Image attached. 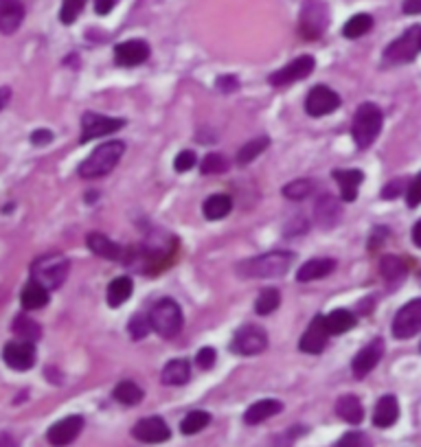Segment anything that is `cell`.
I'll use <instances>...</instances> for the list:
<instances>
[{
    "label": "cell",
    "mask_w": 421,
    "mask_h": 447,
    "mask_svg": "<svg viewBox=\"0 0 421 447\" xmlns=\"http://www.w3.org/2000/svg\"><path fill=\"white\" fill-rule=\"evenodd\" d=\"M292 259H294L292 252H268V255L242 261L237 265V274L242 279H275V277H283L290 270Z\"/></svg>",
    "instance_id": "cell-1"
},
{
    "label": "cell",
    "mask_w": 421,
    "mask_h": 447,
    "mask_svg": "<svg viewBox=\"0 0 421 447\" xmlns=\"http://www.w3.org/2000/svg\"><path fill=\"white\" fill-rule=\"evenodd\" d=\"M123 152H126V145L121 140H108L99 145L95 152L79 165V175L90 178V180L108 175L118 165V160L123 158Z\"/></svg>",
    "instance_id": "cell-2"
},
{
    "label": "cell",
    "mask_w": 421,
    "mask_h": 447,
    "mask_svg": "<svg viewBox=\"0 0 421 447\" xmlns=\"http://www.w3.org/2000/svg\"><path fill=\"white\" fill-rule=\"evenodd\" d=\"M382 123H384V116H382V110L373 103H362L357 108L355 116H353V140L357 147H369L375 143L380 130H382Z\"/></svg>",
    "instance_id": "cell-3"
},
{
    "label": "cell",
    "mask_w": 421,
    "mask_h": 447,
    "mask_svg": "<svg viewBox=\"0 0 421 447\" xmlns=\"http://www.w3.org/2000/svg\"><path fill=\"white\" fill-rule=\"evenodd\" d=\"M71 263L64 255H44L34 261L31 277L46 289H57L69 277Z\"/></svg>",
    "instance_id": "cell-4"
},
{
    "label": "cell",
    "mask_w": 421,
    "mask_h": 447,
    "mask_svg": "<svg viewBox=\"0 0 421 447\" xmlns=\"http://www.w3.org/2000/svg\"><path fill=\"white\" fill-rule=\"evenodd\" d=\"M149 322H152V329L163 336V338H176L183 329V312H180L178 303L171 298H163L158 301L152 312H149Z\"/></svg>",
    "instance_id": "cell-5"
},
{
    "label": "cell",
    "mask_w": 421,
    "mask_h": 447,
    "mask_svg": "<svg viewBox=\"0 0 421 447\" xmlns=\"http://www.w3.org/2000/svg\"><path fill=\"white\" fill-rule=\"evenodd\" d=\"M421 53V26H410L404 36H400L393 44L384 51V62L386 64H404L412 62Z\"/></svg>",
    "instance_id": "cell-6"
},
{
    "label": "cell",
    "mask_w": 421,
    "mask_h": 447,
    "mask_svg": "<svg viewBox=\"0 0 421 447\" xmlns=\"http://www.w3.org/2000/svg\"><path fill=\"white\" fill-rule=\"evenodd\" d=\"M327 5L323 0H305L303 11H300V22H298V31L305 40H316L323 36L325 26H327Z\"/></svg>",
    "instance_id": "cell-7"
},
{
    "label": "cell",
    "mask_w": 421,
    "mask_h": 447,
    "mask_svg": "<svg viewBox=\"0 0 421 447\" xmlns=\"http://www.w3.org/2000/svg\"><path fill=\"white\" fill-rule=\"evenodd\" d=\"M126 125L123 118H114V116H103L97 112H86L81 118V143H88L99 136H110L118 132Z\"/></svg>",
    "instance_id": "cell-8"
},
{
    "label": "cell",
    "mask_w": 421,
    "mask_h": 447,
    "mask_svg": "<svg viewBox=\"0 0 421 447\" xmlns=\"http://www.w3.org/2000/svg\"><path fill=\"white\" fill-rule=\"evenodd\" d=\"M268 346V336L261 327L257 324H246L242 329H237L230 342V349L237 355H259Z\"/></svg>",
    "instance_id": "cell-9"
},
{
    "label": "cell",
    "mask_w": 421,
    "mask_h": 447,
    "mask_svg": "<svg viewBox=\"0 0 421 447\" xmlns=\"http://www.w3.org/2000/svg\"><path fill=\"white\" fill-rule=\"evenodd\" d=\"M419 332H421V298H415V301L406 303L397 312L393 320V336L397 340H408Z\"/></svg>",
    "instance_id": "cell-10"
},
{
    "label": "cell",
    "mask_w": 421,
    "mask_h": 447,
    "mask_svg": "<svg viewBox=\"0 0 421 447\" xmlns=\"http://www.w3.org/2000/svg\"><path fill=\"white\" fill-rule=\"evenodd\" d=\"M316 62L312 55H300L296 59H292V62L288 66H283L281 71L273 73L270 75V83H273L275 88H281V86H290L298 79H305L312 75Z\"/></svg>",
    "instance_id": "cell-11"
},
{
    "label": "cell",
    "mask_w": 421,
    "mask_h": 447,
    "mask_svg": "<svg viewBox=\"0 0 421 447\" xmlns=\"http://www.w3.org/2000/svg\"><path fill=\"white\" fill-rule=\"evenodd\" d=\"M340 108V97L338 93H334L332 88L327 86H316L310 91L308 99H305V110L310 116H327L332 114L334 110Z\"/></svg>",
    "instance_id": "cell-12"
},
{
    "label": "cell",
    "mask_w": 421,
    "mask_h": 447,
    "mask_svg": "<svg viewBox=\"0 0 421 447\" xmlns=\"http://www.w3.org/2000/svg\"><path fill=\"white\" fill-rule=\"evenodd\" d=\"M81 430H83V416L71 414V416H64L62 421H57L55 426H51L46 432V438L53 447H66L81 434Z\"/></svg>",
    "instance_id": "cell-13"
},
{
    "label": "cell",
    "mask_w": 421,
    "mask_h": 447,
    "mask_svg": "<svg viewBox=\"0 0 421 447\" xmlns=\"http://www.w3.org/2000/svg\"><path fill=\"white\" fill-rule=\"evenodd\" d=\"M132 436L141 443H165L171 436L169 426L161 419V416H147V419H141L134 428H132Z\"/></svg>",
    "instance_id": "cell-14"
},
{
    "label": "cell",
    "mask_w": 421,
    "mask_h": 447,
    "mask_svg": "<svg viewBox=\"0 0 421 447\" xmlns=\"http://www.w3.org/2000/svg\"><path fill=\"white\" fill-rule=\"evenodd\" d=\"M3 360L14 371H29L36 364V346L34 342H9L3 351Z\"/></svg>",
    "instance_id": "cell-15"
},
{
    "label": "cell",
    "mask_w": 421,
    "mask_h": 447,
    "mask_svg": "<svg viewBox=\"0 0 421 447\" xmlns=\"http://www.w3.org/2000/svg\"><path fill=\"white\" fill-rule=\"evenodd\" d=\"M147 57H149V44L145 40H128L114 46V62L118 66L132 68L147 62Z\"/></svg>",
    "instance_id": "cell-16"
},
{
    "label": "cell",
    "mask_w": 421,
    "mask_h": 447,
    "mask_svg": "<svg viewBox=\"0 0 421 447\" xmlns=\"http://www.w3.org/2000/svg\"><path fill=\"white\" fill-rule=\"evenodd\" d=\"M382 355H384V340L382 338H375L373 342H369L367 346H362V351H360L355 357H353V375L355 377H367L382 360Z\"/></svg>",
    "instance_id": "cell-17"
},
{
    "label": "cell",
    "mask_w": 421,
    "mask_h": 447,
    "mask_svg": "<svg viewBox=\"0 0 421 447\" xmlns=\"http://www.w3.org/2000/svg\"><path fill=\"white\" fill-rule=\"evenodd\" d=\"M329 340V329H327V324H325V316H316L310 327H308V332L303 334V338H300L298 342V349L303 351V353H310V355H316L325 349Z\"/></svg>",
    "instance_id": "cell-18"
},
{
    "label": "cell",
    "mask_w": 421,
    "mask_h": 447,
    "mask_svg": "<svg viewBox=\"0 0 421 447\" xmlns=\"http://www.w3.org/2000/svg\"><path fill=\"white\" fill-rule=\"evenodd\" d=\"M24 20L22 0H0V34H16Z\"/></svg>",
    "instance_id": "cell-19"
},
{
    "label": "cell",
    "mask_w": 421,
    "mask_h": 447,
    "mask_svg": "<svg viewBox=\"0 0 421 447\" xmlns=\"http://www.w3.org/2000/svg\"><path fill=\"white\" fill-rule=\"evenodd\" d=\"M86 246L93 250L97 257H101V259L121 261V257H123V248L118 246L116 242H112L110 237L101 235V232H90L86 237Z\"/></svg>",
    "instance_id": "cell-20"
},
{
    "label": "cell",
    "mask_w": 421,
    "mask_h": 447,
    "mask_svg": "<svg viewBox=\"0 0 421 447\" xmlns=\"http://www.w3.org/2000/svg\"><path fill=\"white\" fill-rule=\"evenodd\" d=\"M334 178H336V183L340 187L343 200L345 202H353L357 197L360 185H362V180H365L362 171H357V169H336L334 171Z\"/></svg>",
    "instance_id": "cell-21"
},
{
    "label": "cell",
    "mask_w": 421,
    "mask_h": 447,
    "mask_svg": "<svg viewBox=\"0 0 421 447\" xmlns=\"http://www.w3.org/2000/svg\"><path fill=\"white\" fill-rule=\"evenodd\" d=\"M336 261L334 259H310L303 265L298 267L296 272V281L308 283V281H316V279H325L329 272H334Z\"/></svg>",
    "instance_id": "cell-22"
},
{
    "label": "cell",
    "mask_w": 421,
    "mask_h": 447,
    "mask_svg": "<svg viewBox=\"0 0 421 447\" xmlns=\"http://www.w3.org/2000/svg\"><path fill=\"white\" fill-rule=\"evenodd\" d=\"M400 416V404L393 395H384L377 406H375V412H373V423L377 428H390Z\"/></svg>",
    "instance_id": "cell-23"
},
{
    "label": "cell",
    "mask_w": 421,
    "mask_h": 447,
    "mask_svg": "<svg viewBox=\"0 0 421 447\" xmlns=\"http://www.w3.org/2000/svg\"><path fill=\"white\" fill-rule=\"evenodd\" d=\"M283 410V404L277 401V399H263V401H257L253 404L246 414H244V421L248 426H257V423H263L265 419H270V416H275Z\"/></svg>",
    "instance_id": "cell-24"
},
{
    "label": "cell",
    "mask_w": 421,
    "mask_h": 447,
    "mask_svg": "<svg viewBox=\"0 0 421 447\" xmlns=\"http://www.w3.org/2000/svg\"><path fill=\"white\" fill-rule=\"evenodd\" d=\"M336 414L340 416L343 421H347L351 426H357V423H362V419H365V408L355 395H343L336 401Z\"/></svg>",
    "instance_id": "cell-25"
},
{
    "label": "cell",
    "mask_w": 421,
    "mask_h": 447,
    "mask_svg": "<svg viewBox=\"0 0 421 447\" xmlns=\"http://www.w3.org/2000/svg\"><path fill=\"white\" fill-rule=\"evenodd\" d=\"M20 303H22L24 309H42L49 303V289L44 285H40L38 281L31 279V281H29L22 287Z\"/></svg>",
    "instance_id": "cell-26"
},
{
    "label": "cell",
    "mask_w": 421,
    "mask_h": 447,
    "mask_svg": "<svg viewBox=\"0 0 421 447\" xmlns=\"http://www.w3.org/2000/svg\"><path fill=\"white\" fill-rule=\"evenodd\" d=\"M189 377H191V364L187 360H169L161 375L165 386H185Z\"/></svg>",
    "instance_id": "cell-27"
},
{
    "label": "cell",
    "mask_w": 421,
    "mask_h": 447,
    "mask_svg": "<svg viewBox=\"0 0 421 447\" xmlns=\"http://www.w3.org/2000/svg\"><path fill=\"white\" fill-rule=\"evenodd\" d=\"M357 322V318L353 316V312L349 309H336L329 316H325V324L329 329V336H343L347 334L349 329H353Z\"/></svg>",
    "instance_id": "cell-28"
},
{
    "label": "cell",
    "mask_w": 421,
    "mask_h": 447,
    "mask_svg": "<svg viewBox=\"0 0 421 447\" xmlns=\"http://www.w3.org/2000/svg\"><path fill=\"white\" fill-rule=\"evenodd\" d=\"M202 211H204V217L210 220V222H218V220H224L230 211H233V200L224 193H218V195H210L204 206H202Z\"/></svg>",
    "instance_id": "cell-29"
},
{
    "label": "cell",
    "mask_w": 421,
    "mask_h": 447,
    "mask_svg": "<svg viewBox=\"0 0 421 447\" xmlns=\"http://www.w3.org/2000/svg\"><path fill=\"white\" fill-rule=\"evenodd\" d=\"M132 289H134V283L130 277H118L114 279L110 285H108V305L110 307H121L128 298L132 296Z\"/></svg>",
    "instance_id": "cell-30"
},
{
    "label": "cell",
    "mask_w": 421,
    "mask_h": 447,
    "mask_svg": "<svg viewBox=\"0 0 421 447\" xmlns=\"http://www.w3.org/2000/svg\"><path fill=\"white\" fill-rule=\"evenodd\" d=\"M373 29V18L369 14H355L353 18H349L343 26V36L347 40H357L367 36Z\"/></svg>",
    "instance_id": "cell-31"
},
{
    "label": "cell",
    "mask_w": 421,
    "mask_h": 447,
    "mask_svg": "<svg viewBox=\"0 0 421 447\" xmlns=\"http://www.w3.org/2000/svg\"><path fill=\"white\" fill-rule=\"evenodd\" d=\"M143 397H145L143 389L138 384L130 381V379L116 384V389H114V399L118 404H123V406H136V404L143 401Z\"/></svg>",
    "instance_id": "cell-32"
},
{
    "label": "cell",
    "mask_w": 421,
    "mask_h": 447,
    "mask_svg": "<svg viewBox=\"0 0 421 447\" xmlns=\"http://www.w3.org/2000/svg\"><path fill=\"white\" fill-rule=\"evenodd\" d=\"M14 334L24 342H36L42 336V329L34 318H29V316L22 314L14 320Z\"/></svg>",
    "instance_id": "cell-33"
},
{
    "label": "cell",
    "mask_w": 421,
    "mask_h": 447,
    "mask_svg": "<svg viewBox=\"0 0 421 447\" xmlns=\"http://www.w3.org/2000/svg\"><path fill=\"white\" fill-rule=\"evenodd\" d=\"M268 145H270V138H268V136H259V138L248 140L242 149H239V154H237V165H239V167H244V165L253 163L255 158H259V154L265 152Z\"/></svg>",
    "instance_id": "cell-34"
},
{
    "label": "cell",
    "mask_w": 421,
    "mask_h": 447,
    "mask_svg": "<svg viewBox=\"0 0 421 447\" xmlns=\"http://www.w3.org/2000/svg\"><path fill=\"white\" fill-rule=\"evenodd\" d=\"M380 272H382V279H384V281L393 283V281L404 279V274H406V265H404L402 257L386 255V257L380 261Z\"/></svg>",
    "instance_id": "cell-35"
},
{
    "label": "cell",
    "mask_w": 421,
    "mask_h": 447,
    "mask_svg": "<svg viewBox=\"0 0 421 447\" xmlns=\"http://www.w3.org/2000/svg\"><path fill=\"white\" fill-rule=\"evenodd\" d=\"M338 215H340V208H338V204L332 197L318 200V204H316V220L323 226H336Z\"/></svg>",
    "instance_id": "cell-36"
},
{
    "label": "cell",
    "mask_w": 421,
    "mask_h": 447,
    "mask_svg": "<svg viewBox=\"0 0 421 447\" xmlns=\"http://www.w3.org/2000/svg\"><path fill=\"white\" fill-rule=\"evenodd\" d=\"M210 423V414L208 412H204V410H193V412H189L185 419H183V423H180V430H183V434H198V432H202L206 426Z\"/></svg>",
    "instance_id": "cell-37"
},
{
    "label": "cell",
    "mask_w": 421,
    "mask_h": 447,
    "mask_svg": "<svg viewBox=\"0 0 421 447\" xmlns=\"http://www.w3.org/2000/svg\"><path fill=\"white\" fill-rule=\"evenodd\" d=\"M279 303H281V294H279V289L268 287V289H263V292L257 296L255 309H257V314L268 316V314H273V312L279 307Z\"/></svg>",
    "instance_id": "cell-38"
},
{
    "label": "cell",
    "mask_w": 421,
    "mask_h": 447,
    "mask_svg": "<svg viewBox=\"0 0 421 447\" xmlns=\"http://www.w3.org/2000/svg\"><path fill=\"white\" fill-rule=\"evenodd\" d=\"M312 189H314V185L310 180H294L283 187V195L292 202H298V200H305L312 193Z\"/></svg>",
    "instance_id": "cell-39"
},
{
    "label": "cell",
    "mask_w": 421,
    "mask_h": 447,
    "mask_svg": "<svg viewBox=\"0 0 421 447\" xmlns=\"http://www.w3.org/2000/svg\"><path fill=\"white\" fill-rule=\"evenodd\" d=\"M88 0H64L62 3V9H59V20H62L64 24H73L79 14L83 11Z\"/></svg>",
    "instance_id": "cell-40"
},
{
    "label": "cell",
    "mask_w": 421,
    "mask_h": 447,
    "mask_svg": "<svg viewBox=\"0 0 421 447\" xmlns=\"http://www.w3.org/2000/svg\"><path fill=\"white\" fill-rule=\"evenodd\" d=\"M228 167L226 158L222 154H208L204 160H202V173L204 175H210V173H224Z\"/></svg>",
    "instance_id": "cell-41"
},
{
    "label": "cell",
    "mask_w": 421,
    "mask_h": 447,
    "mask_svg": "<svg viewBox=\"0 0 421 447\" xmlns=\"http://www.w3.org/2000/svg\"><path fill=\"white\" fill-rule=\"evenodd\" d=\"M149 329H152V322H149V316H141L136 314L132 320H130V334L134 340H141L149 334Z\"/></svg>",
    "instance_id": "cell-42"
},
{
    "label": "cell",
    "mask_w": 421,
    "mask_h": 447,
    "mask_svg": "<svg viewBox=\"0 0 421 447\" xmlns=\"http://www.w3.org/2000/svg\"><path fill=\"white\" fill-rule=\"evenodd\" d=\"M196 163H198L196 154H193V152H189V149H185V152H180V154L176 156V160H173V169H176L178 173H185V171L193 169V167H196Z\"/></svg>",
    "instance_id": "cell-43"
},
{
    "label": "cell",
    "mask_w": 421,
    "mask_h": 447,
    "mask_svg": "<svg viewBox=\"0 0 421 447\" xmlns=\"http://www.w3.org/2000/svg\"><path fill=\"white\" fill-rule=\"evenodd\" d=\"M334 447H369V438L362 432H347Z\"/></svg>",
    "instance_id": "cell-44"
},
{
    "label": "cell",
    "mask_w": 421,
    "mask_h": 447,
    "mask_svg": "<svg viewBox=\"0 0 421 447\" xmlns=\"http://www.w3.org/2000/svg\"><path fill=\"white\" fill-rule=\"evenodd\" d=\"M215 357H218L215 349L204 346V349H200V351H198V355H196V364H198L202 371H208L210 366L215 364Z\"/></svg>",
    "instance_id": "cell-45"
},
{
    "label": "cell",
    "mask_w": 421,
    "mask_h": 447,
    "mask_svg": "<svg viewBox=\"0 0 421 447\" xmlns=\"http://www.w3.org/2000/svg\"><path fill=\"white\" fill-rule=\"evenodd\" d=\"M406 202L410 208H417L421 204V173H417L415 180L410 183V187L406 191Z\"/></svg>",
    "instance_id": "cell-46"
},
{
    "label": "cell",
    "mask_w": 421,
    "mask_h": 447,
    "mask_svg": "<svg viewBox=\"0 0 421 447\" xmlns=\"http://www.w3.org/2000/svg\"><path fill=\"white\" fill-rule=\"evenodd\" d=\"M404 193V180H393V183H388L384 189H382V197L384 200H395L397 195Z\"/></svg>",
    "instance_id": "cell-47"
},
{
    "label": "cell",
    "mask_w": 421,
    "mask_h": 447,
    "mask_svg": "<svg viewBox=\"0 0 421 447\" xmlns=\"http://www.w3.org/2000/svg\"><path fill=\"white\" fill-rule=\"evenodd\" d=\"M218 88H220L222 93H233V91H237V88H239L237 77H220V79H218Z\"/></svg>",
    "instance_id": "cell-48"
},
{
    "label": "cell",
    "mask_w": 421,
    "mask_h": 447,
    "mask_svg": "<svg viewBox=\"0 0 421 447\" xmlns=\"http://www.w3.org/2000/svg\"><path fill=\"white\" fill-rule=\"evenodd\" d=\"M53 140V132H49V130H38V132H34L31 134V143L34 145H49Z\"/></svg>",
    "instance_id": "cell-49"
},
{
    "label": "cell",
    "mask_w": 421,
    "mask_h": 447,
    "mask_svg": "<svg viewBox=\"0 0 421 447\" xmlns=\"http://www.w3.org/2000/svg\"><path fill=\"white\" fill-rule=\"evenodd\" d=\"M402 11L406 16H421V0H404Z\"/></svg>",
    "instance_id": "cell-50"
},
{
    "label": "cell",
    "mask_w": 421,
    "mask_h": 447,
    "mask_svg": "<svg viewBox=\"0 0 421 447\" xmlns=\"http://www.w3.org/2000/svg\"><path fill=\"white\" fill-rule=\"evenodd\" d=\"M116 5V0H95V11L99 16H108Z\"/></svg>",
    "instance_id": "cell-51"
},
{
    "label": "cell",
    "mask_w": 421,
    "mask_h": 447,
    "mask_svg": "<svg viewBox=\"0 0 421 447\" xmlns=\"http://www.w3.org/2000/svg\"><path fill=\"white\" fill-rule=\"evenodd\" d=\"M9 99H11V91H9V88H0V110H3L9 103Z\"/></svg>",
    "instance_id": "cell-52"
},
{
    "label": "cell",
    "mask_w": 421,
    "mask_h": 447,
    "mask_svg": "<svg viewBox=\"0 0 421 447\" xmlns=\"http://www.w3.org/2000/svg\"><path fill=\"white\" fill-rule=\"evenodd\" d=\"M412 242H415V246L417 248H421V220L415 224V228H412Z\"/></svg>",
    "instance_id": "cell-53"
},
{
    "label": "cell",
    "mask_w": 421,
    "mask_h": 447,
    "mask_svg": "<svg viewBox=\"0 0 421 447\" xmlns=\"http://www.w3.org/2000/svg\"><path fill=\"white\" fill-rule=\"evenodd\" d=\"M419 281H421V277H419Z\"/></svg>",
    "instance_id": "cell-54"
}]
</instances>
